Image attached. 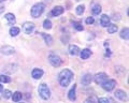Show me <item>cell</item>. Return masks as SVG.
<instances>
[{
  "instance_id": "obj_1",
  "label": "cell",
  "mask_w": 129,
  "mask_h": 103,
  "mask_svg": "<svg viewBox=\"0 0 129 103\" xmlns=\"http://www.w3.org/2000/svg\"><path fill=\"white\" fill-rule=\"evenodd\" d=\"M73 80V72L69 69H64L58 74V82L61 87H68L71 81Z\"/></svg>"
},
{
  "instance_id": "obj_2",
  "label": "cell",
  "mask_w": 129,
  "mask_h": 103,
  "mask_svg": "<svg viewBox=\"0 0 129 103\" xmlns=\"http://www.w3.org/2000/svg\"><path fill=\"white\" fill-rule=\"evenodd\" d=\"M44 10H45V5L43 2H38L36 5L32 6L31 10H30V15L34 18H38L43 14Z\"/></svg>"
},
{
  "instance_id": "obj_3",
  "label": "cell",
  "mask_w": 129,
  "mask_h": 103,
  "mask_svg": "<svg viewBox=\"0 0 129 103\" xmlns=\"http://www.w3.org/2000/svg\"><path fill=\"white\" fill-rule=\"evenodd\" d=\"M38 92H39V96L41 97L43 100H48V99L51 98V89L48 88V86L46 84H44V83L39 85Z\"/></svg>"
},
{
  "instance_id": "obj_4",
  "label": "cell",
  "mask_w": 129,
  "mask_h": 103,
  "mask_svg": "<svg viewBox=\"0 0 129 103\" xmlns=\"http://www.w3.org/2000/svg\"><path fill=\"white\" fill-rule=\"evenodd\" d=\"M48 62H50L54 68H58V67H60V65L62 63V60L58 55H56L54 53H51L50 55H48Z\"/></svg>"
},
{
  "instance_id": "obj_5",
  "label": "cell",
  "mask_w": 129,
  "mask_h": 103,
  "mask_svg": "<svg viewBox=\"0 0 129 103\" xmlns=\"http://www.w3.org/2000/svg\"><path fill=\"white\" fill-rule=\"evenodd\" d=\"M92 80L95 81L97 85H102L103 83L108 80V75L104 72H99V73H97L95 76H92Z\"/></svg>"
},
{
  "instance_id": "obj_6",
  "label": "cell",
  "mask_w": 129,
  "mask_h": 103,
  "mask_svg": "<svg viewBox=\"0 0 129 103\" xmlns=\"http://www.w3.org/2000/svg\"><path fill=\"white\" fill-rule=\"evenodd\" d=\"M116 86V81L115 80H107L106 82L102 84V88L106 91H112Z\"/></svg>"
},
{
  "instance_id": "obj_7",
  "label": "cell",
  "mask_w": 129,
  "mask_h": 103,
  "mask_svg": "<svg viewBox=\"0 0 129 103\" xmlns=\"http://www.w3.org/2000/svg\"><path fill=\"white\" fill-rule=\"evenodd\" d=\"M22 28H23V31L26 34H30L32 31L35 30V24L31 23V22H25L22 25Z\"/></svg>"
},
{
  "instance_id": "obj_8",
  "label": "cell",
  "mask_w": 129,
  "mask_h": 103,
  "mask_svg": "<svg viewBox=\"0 0 129 103\" xmlns=\"http://www.w3.org/2000/svg\"><path fill=\"white\" fill-rule=\"evenodd\" d=\"M114 97L116 99H118V100H120V101H124V102L128 101V94H127V92H125L124 90H122V89H117V90H116V91L114 92Z\"/></svg>"
},
{
  "instance_id": "obj_9",
  "label": "cell",
  "mask_w": 129,
  "mask_h": 103,
  "mask_svg": "<svg viewBox=\"0 0 129 103\" xmlns=\"http://www.w3.org/2000/svg\"><path fill=\"white\" fill-rule=\"evenodd\" d=\"M14 47L13 46H10V45H5L0 48V53L5 56H10V55H13L14 54Z\"/></svg>"
},
{
  "instance_id": "obj_10",
  "label": "cell",
  "mask_w": 129,
  "mask_h": 103,
  "mask_svg": "<svg viewBox=\"0 0 129 103\" xmlns=\"http://www.w3.org/2000/svg\"><path fill=\"white\" fill-rule=\"evenodd\" d=\"M63 12H64V8L63 7H61V6H56V7H54L53 9H52L50 14L52 15V16H54V17H57V16H59V15H61Z\"/></svg>"
},
{
  "instance_id": "obj_11",
  "label": "cell",
  "mask_w": 129,
  "mask_h": 103,
  "mask_svg": "<svg viewBox=\"0 0 129 103\" xmlns=\"http://www.w3.org/2000/svg\"><path fill=\"white\" fill-rule=\"evenodd\" d=\"M91 82H92V75H91L90 73L84 74V75H83V77L81 78V83H82V85H84V86L89 85Z\"/></svg>"
},
{
  "instance_id": "obj_12",
  "label": "cell",
  "mask_w": 129,
  "mask_h": 103,
  "mask_svg": "<svg viewBox=\"0 0 129 103\" xmlns=\"http://www.w3.org/2000/svg\"><path fill=\"white\" fill-rule=\"evenodd\" d=\"M110 22H111V18L107 14H102L101 17H100V21H99L100 25H101L102 27H108L109 25H110Z\"/></svg>"
},
{
  "instance_id": "obj_13",
  "label": "cell",
  "mask_w": 129,
  "mask_h": 103,
  "mask_svg": "<svg viewBox=\"0 0 129 103\" xmlns=\"http://www.w3.org/2000/svg\"><path fill=\"white\" fill-rule=\"evenodd\" d=\"M43 70L42 69H39V68H35L34 70H32V72H31V76L35 78V80H40L42 76H43Z\"/></svg>"
},
{
  "instance_id": "obj_14",
  "label": "cell",
  "mask_w": 129,
  "mask_h": 103,
  "mask_svg": "<svg viewBox=\"0 0 129 103\" xmlns=\"http://www.w3.org/2000/svg\"><path fill=\"white\" fill-rule=\"evenodd\" d=\"M80 57H81V59H88L90 56H91V50L89 49V48H84V49H82V50H80Z\"/></svg>"
},
{
  "instance_id": "obj_15",
  "label": "cell",
  "mask_w": 129,
  "mask_h": 103,
  "mask_svg": "<svg viewBox=\"0 0 129 103\" xmlns=\"http://www.w3.org/2000/svg\"><path fill=\"white\" fill-rule=\"evenodd\" d=\"M5 18L7 19V22H8V24H9V26H13L14 24L16 23L15 15L13 13H7L5 15Z\"/></svg>"
},
{
  "instance_id": "obj_16",
  "label": "cell",
  "mask_w": 129,
  "mask_h": 103,
  "mask_svg": "<svg viewBox=\"0 0 129 103\" xmlns=\"http://www.w3.org/2000/svg\"><path fill=\"white\" fill-rule=\"evenodd\" d=\"M75 90H76V85L74 84L73 87L69 90V92H68V99H69L70 101H75L76 100V92H75Z\"/></svg>"
},
{
  "instance_id": "obj_17",
  "label": "cell",
  "mask_w": 129,
  "mask_h": 103,
  "mask_svg": "<svg viewBox=\"0 0 129 103\" xmlns=\"http://www.w3.org/2000/svg\"><path fill=\"white\" fill-rule=\"evenodd\" d=\"M68 50H69V54L71 55V56H76V55H79L80 54V47L78 45H73V44H71L69 46V48H68Z\"/></svg>"
},
{
  "instance_id": "obj_18",
  "label": "cell",
  "mask_w": 129,
  "mask_h": 103,
  "mask_svg": "<svg viewBox=\"0 0 129 103\" xmlns=\"http://www.w3.org/2000/svg\"><path fill=\"white\" fill-rule=\"evenodd\" d=\"M40 34L42 35V38H43L44 42L46 43V45L51 46V45H52V43H53V38L51 37V34H47V33H44V32H41Z\"/></svg>"
},
{
  "instance_id": "obj_19",
  "label": "cell",
  "mask_w": 129,
  "mask_h": 103,
  "mask_svg": "<svg viewBox=\"0 0 129 103\" xmlns=\"http://www.w3.org/2000/svg\"><path fill=\"white\" fill-rule=\"evenodd\" d=\"M119 37L124 39V40H128L129 39V28L128 27H125L120 30V33H119Z\"/></svg>"
},
{
  "instance_id": "obj_20",
  "label": "cell",
  "mask_w": 129,
  "mask_h": 103,
  "mask_svg": "<svg viewBox=\"0 0 129 103\" xmlns=\"http://www.w3.org/2000/svg\"><path fill=\"white\" fill-rule=\"evenodd\" d=\"M11 98H12V100H13L14 102H19L22 100V98H23V94H22V92H19V91H15L14 93H12Z\"/></svg>"
},
{
  "instance_id": "obj_21",
  "label": "cell",
  "mask_w": 129,
  "mask_h": 103,
  "mask_svg": "<svg viewBox=\"0 0 129 103\" xmlns=\"http://www.w3.org/2000/svg\"><path fill=\"white\" fill-rule=\"evenodd\" d=\"M101 6L99 5V3H97V5H94L91 8V12L94 15H99L100 13H101Z\"/></svg>"
},
{
  "instance_id": "obj_22",
  "label": "cell",
  "mask_w": 129,
  "mask_h": 103,
  "mask_svg": "<svg viewBox=\"0 0 129 103\" xmlns=\"http://www.w3.org/2000/svg\"><path fill=\"white\" fill-rule=\"evenodd\" d=\"M19 32H21V29H19L18 27L12 26L10 28V35L11 37H16L17 34H19Z\"/></svg>"
},
{
  "instance_id": "obj_23",
  "label": "cell",
  "mask_w": 129,
  "mask_h": 103,
  "mask_svg": "<svg viewBox=\"0 0 129 103\" xmlns=\"http://www.w3.org/2000/svg\"><path fill=\"white\" fill-rule=\"evenodd\" d=\"M71 25L73 26V28H74L75 30H78V31H83V30H84V27L82 26V24L79 23V22L72 21V22H71Z\"/></svg>"
},
{
  "instance_id": "obj_24",
  "label": "cell",
  "mask_w": 129,
  "mask_h": 103,
  "mask_svg": "<svg viewBox=\"0 0 129 103\" xmlns=\"http://www.w3.org/2000/svg\"><path fill=\"white\" fill-rule=\"evenodd\" d=\"M118 30V27L116 26V25H114V24H110V25L108 26V32L109 33H115L116 31Z\"/></svg>"
},
{
  "instance_id": "obj_25",
  "label": "cell",
  "mask_w": 129,
  "mask_h": 103,
  "mask_svg": "<svg viewBox=\"0 0 129 103\" xmlns=\"http://www.w3.org/2000/svg\"><path fill=\"white\" fill-rule=\"evenodd\" d=\"M0 82L5 83V84L10 83L11 82V77L9 76V75H7V74H0Z\"/></svg>"
},
{
  "instance_id": "obj_26",
  "label": "cell",
  "mask_w": 129,
  "mask_h": 103,
  "mask_svg": "<svg viewBox=\"0 0 129 103\" xmlns=\"http://www.w3.org/2000/svg\"><path fill=\"white\" fill-rule=\"evenodd\" d=\"M84 11H85V6L84 5H79L78 7H76V9H75V13H76V15H82L84 13Z\"/></svg>"
},
{
  "instance_id": "obj_27",
  "label": "cell",
  "mask_w": 129,
  "mask_h": 103,
  "mask_svg": "<svg viewBox=\"0 0 129 103\" xmlns=\"http://www.w3.org/2000/svg\"><path fill=\"white\" fill-rule=\"evenodd\" d=\"M52 26H53V24H52V22L50 19H44V22H43V28L44 29L50 30V29H52Z\"/></svg>"
},
{
  "instance_id": "obj_28",
  "label": "cell",
  "mask_w": 129,
  "mask_h": 103,
  "mask_svg": "<svg viewBox=\"0 0 129 103\" xmlns=\"http://www.w3.org/2000/svg\"><path fill=\"white\" fill-rule=\"evenodd\" d=\"M2 98L3 99H10L12 96V92L10 91L9 89H6V90H2Z\"/></svg>"
},
{
  "instance_id": "obj_29",
  "label": "cell",
  "mask_w": 129,
  "mask_h": 103,
  "mask_svg": "<svg viewBox=\"0 0 129 103\" xmlns=\"http://www.w3.org/2000/svg\"><path fill=\"white\" fill-rule=\"evenodd\" d=\"M98 102V99H97V97L95 96H91V97H88L85 101H84V103H97Z\"/></svg>"
},
{
  "instance_id": "obj_30",
  "label": "cell",
  "mask_w": 129,
  "mask_h": 103,
  "mask_svg": "<svg viewBox=\"0 0 129 103\" xmlns=\"http://www.w3.org/2000/svg\"><path fill=\"white\" fill-rule=\"evenodd\" d=\"M85 23L87 24V25H91V24H94V23H95V18L92 17V16L87 17V18L85 19Z\"/></svg>"
},
{
  "instance_id": "obj_31",
  "label": "cell",
  "mask_w": 129,
  "mask_h": 103,
  "mask_svg": "<svg viewBox=\"0 0 129 103\" xmlns=\"http://www.w3.org/2000/svg\"><path fill=\"white\" fill-rule=\"evenodd\" d=\"M97 103H110V100L108 98H100L98 99V102Z\"/></svg>"
},
{
  "instance_id": "obj_32",
  "label": "cell",
  "mask_w": 129,
  "mask_h": 103,
  "mask_svg": "<svg viewBox=\"0 0 129 103\" xmlns=\"http://www.w3.org/2000/svg\"><path fill=\"white\" fill-rule=\"evenodd\" d=\"M111 55H112V52L109 49V48H107L106 49V53H104V56H106V57H110Z\"/></svg>"
},
{
  "instance_id": "obj_33",
  "label": "cell",
  "mask_w": 129,
  "mask_h": 103,
  "mask_svg": "<svg viewBox=\"0 0 129 103\" xmlns=\"http://www.w3.org/2000/svg\"><path fill=\"white\" fill-rule=\"evenodd\" d=\"M68 40H69V35H68V34L66 35V38H64L63 35L61 37V41L63 42V44H64V43H67V42H68Z\"/></svg>"
},
{
  "instance_id": "obj_34",
  "label": "cell",
  "mask_w": 129,
  "mask_h": 103,
  "mask_svg": "<svg viewBox=\"0 0 129 103\" xmlns=\"http://www.w3.org/2000/svg\"><path fill=\"white\" fill-rule=\"evenodd\" d=\"M3 12H5V7L0 5V13H3Z\"/></svg>"
},
{
  "instance_id": "obj_35",
  "label": "cell",
  "mask_w": 129,
  "mask_h": 103,
  "mask_svg": "<svg viewBox=\"0 0 129 103\" xmlns=\"http://www.w3.org/2000/svg\"><path fill=\"white\" fill-rule=\"evenodd\" d=\"M103 45L106 46V47H108V46H109V42H108V41H106V42H104V44H103Z\"/></svg>"
},
{
  "instance_id": "obj_36",
  "label": "cell",
  "mask_w": 129,
  "mask_h": 103,
  "mask_svg": "<svg viewBox=\"0 0 129 103\" xmlns=\"http://www.w3.org/2000/svg\"><path fill=\"white\" fill-rule=\"evenodd\" d=\"M2 90H3V87H2V85H1V84H0V92H1Z\"/></svg>"
},
{
  "instance_id": "obj_37",
  "label": "cell",
  "mask_w": 129,
  "mask_h": 103,
  "mask_svg": "<svg viewBox=\"0 0 129 103\" xmlns=\"http://www.w3.org/2000/svg\"><path fill=\"white\" fill-rule=\"evenodd\" d=\"M3 1H6V0H0V3H1V2H3Z\"/></svg>"
},
{
  "instance_id": "obj_38",
  "label": "cell",
  "mask_w": 129,
  "mask_h": 103,
  "mask_svg": "<svg viewBox=\"0 0 129 103\" xmlns=\"http://www.w3.org/2000/svg\"><path fill=\"white\" fill-rule=\"evenodd\" d=\"M21 103H23V102H21Z\"/></svg>"
}]
</instances>
